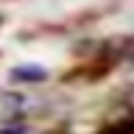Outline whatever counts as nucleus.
I'll use <instances>...</instances> for the list:
<instances>
[{"label":"nucleus","mask_w":134,"mask_h":134,"mask_svg":"<svg viewBox=\"0 0 134 134\" xmlns=\"http://www.w3.org/2000/svg\"><path fill=\"white\" fill-rule=\"evenodd\" d=\"M0 134H23V129H3Z\"/></svg>","instance_id":"obj_1"}]
</instances>
